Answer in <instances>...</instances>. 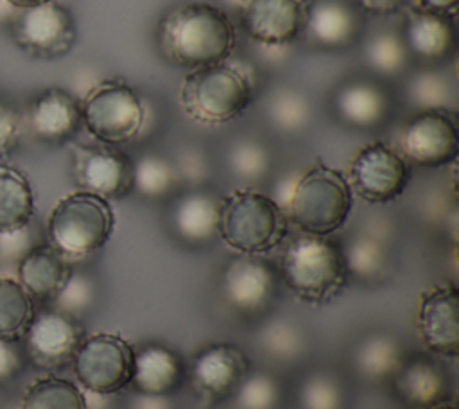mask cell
Listing matches in <instances>:
<instances>
[{
  "mask_svg": "<svg viewBox=\"0 0 459 409\" xmlns=\"http://www.w3.org/2000/svg\"><path fill=\"white\" fill-rule=\"evenodd\" d=\"M237 32L228 14L208 2L170 9L158 23V45L174 65L199 68L222 63L233 52Z\"/></svg>",
  "mask_w": 459,
  "mask_h": 409,
  "instance_id": "obj_1",
  "label": "cell"
},
{
  "mask_svg": "<svg viewBox=\"0 0 459 409\" xmlns=\"http://www.w3.org/2000/svg\"><path fill=\"white\" fill-rule=\"evenodd\" d=\"M351 203V187L342 172L317 163L298 176L283 210L303 233L326 237L346 222Z\"/></svg>",
  "mask_w": 459,
  "mask_h": 409,
  "instance_id": "obj_2",
  "label": "cell"
},
{
  "mask_svg": "<svg viewBox=\"0 0 459 409\" xmlns=\"http://www.w3.org/2000/svg\"><path fill=\"white\" fill-rule=\"evenodd\" d=\"M289 231L285 210L269 196L235 190L221 199L217 235L242 255H258L280 246Z\"/></svg>",
  "mask_w": 459,
  "mask_h": 409,
  "instance_id": "obj_3",
  "label": "cell"
},
{
  "mask_svg": "<svg viewBox=\"0 0 459 409\" xmlns=\"http://www.w3.org/2000/svg\"><path fill=\"white\" fill-rule=\"evenodd\" d=\"M348 267L342 246L328 237L303 233L281 255V278L301 300L326 301L346 283Z\"/></svg>",
  "mask_w": 459,
  "mask_h": 409,
  "instance_id": "obj_4",
  "label": "cell"
},
{
  "mask_svg": "<svg viewBox=\"0 0 459 409\" xmlns=\"http://www.w3.org/2000/svg\"><path fill=\"white\" fill-rule=\"evenodd\" d=\"M253 86L247 75L226 63L199 66L183 77L179 102L201 124H226L249 106Z\"/></svg>",
  "mask_w": 459,
  "mask_h": 409,
  "instance_id": "obj_5",
  "label": "cell"
},
{
  "mask_svg": "<svg viewBox=\"0 0 459 409\" xmlns=\"http://www.w3.org/2000/svg\"><path fill=\"white\" fill-rule=\"evenodd\" d=\"M115 213L108 199L77 190L61 197L48 213L50 244L63 257H86L100 249L111 237Z\"/></svg>",
  "mask_w": 459,
  "mask_h": 409,
  "instance_id": "obj_6",
  "label": "cell"
},
{
  "mask_svg": "<svg viewBox=\"0 0 459 409\" xmlns=\"http://www.w3.org/2000/svg\"><path fill=\"white\" fill-rule=\"evenodd\" d=\"M88 133L106 145L133 140L143 126L140 95L126 81L109 79L93 86L81 104Z\"/></svg>",
  "mask_w": 459,
  "mask_h": 409,
  "instance_id": "obj_7",
  "label": "cell"
},
{
  "mask_svg": "<svg viewBox=\"0 0 459 409\" xmlns=\"http://www.w3.org/2000/svg\"><path fill=\"white\" fill-rule=\"evenodd\" d=\"M133 362L134 348L109 332L84 337L72 359L79 384L97 395H111L131 384Z\"/></svg>",
  "mask_w": 459,
  "mask_h": 409,
  "instance_id": "obj_8",
  "label": "cell"
},
{
  "mask_svg": "<svg viewBox=\"0 0 459 409\" xmlns=\"http://www.w3.org/2000/svg\"><path fill=\"white\" fill-rule=\"evenodd\" d=\"M402 154L421 167H441L457 158L459 133L452 111H418L402 129Z\"/></svg>",
  "mask_w": 459,
  "mask_h": 409,
  "instance_id": "obj_9",
  "label": "cell"
},
{
  "mask_svg": "<svg viewBox=\"0 0 459 409\" xmlns=\"http://www.w3.org/2000/svg\"><path fill=\"white\" fill-rule=\"evenodd\" d=\"M350 179L353 190L364 201L387 203L405 190L409 165L398 151L375 142L355 154L350 165Z\"/></svg>",
  "mask_w": 459,
  "mask_h": 409,
  "instance_id": "obj_10",
  "label": "cell"
},
{
  "mask_svg": "<svg viewBox=\"0 0 459 409\" xmlns=\"http://www.w3.org/2000/svg\"><path fill=\"white\" fill-rule=\"evenodd\" d=\"M20 47L39 57H61L75 43V22L70 11L57 2H45L22 14L14 25Z\"/></svg>",
  "mask_w": 459,
  "mask_h": 409,
  "instance_id": "obj_11",
  "label": "cell"
},
{
  "mask_svg": "<svg viewBox=\"0 0 459 409\" xmlns=\"http://www.w3.org/2000/svg\"><path fill=\"white\" fill-rule=\"evenodd\" d=\"M25 352L41 368H61L72 362L84 339L77 319L59 309L36 312L25 334Z\"/></svg>",
  "mask_w": 459,
  "mask_h": 409,
  "instance_id": "obj_12",
  "label": "cell"
},
{
  "mask_svg": "<svg viewBox=\"0 0 459 409\" xmlns=\"http://www.w3.org/2000/svg\"><path fill=\"white\" fill-rule=\"evenodd\" d=\"M308 2L246 0L240 23L253 41L265 47H283L303 34Z\"/></svg>",
  "mask_w": 459,
  "mask_h": 409,
  "instance_id": "obj_13",
  "label": "cell"
},
{
  "mask_svg": "<svg viewBox=\"0 0 459 409\" xmlns=\"http://www.w3.org/2000/svg\"><path fill=\"white\" fill-rule=\"evenodd\" d=\"M134 161L109 147H77L74 152V174L82 190L104 199H120L133 190Z\"/></svg>",
  "mask_w": 459,
  "mask_h": 409,
  "instance_id": "obj_14",
  "label": "cell"
},
{
  "mask_svg": "<svg viewBox=\"0 0 459 409\" xmlns=\"http://www.w3.org/2000/svg\"><path fill=\"white\" fill-rule=\"evenodd\" d=\"M418 328L425 346L436 353H459V294L454 285H436L421 294Z\"/></svg>",
  "mask_w": 459,
  "mask_h": 409,
  "instance_id": "obj_15",
  "label": "cell"
},
{
  "mask_svg": "<svg viewBox=\"0 0 459 409\" xmlns=\"http://www.w3.org/2000/svg\"><path fill=\"white\" fill-rule=\"evenodd\" d=\"M222 292L237 310L255 312L274 298L276 271L267 260L255 255L235 257L224 267Z\"/></svg>",
  "mask_w": 459,
  "mask_h": 409,
  "instance_id": "obj_16",
  "label": "cell"
},
{
  "mask_svg": "<svg viewBox=\"0 0 459 409\" xmlns=\"http://www.w3.org/2000/svg\"><path fill=\"white\" fill-rule=\"evenodd\" d=\"M360 7L348 0H310L305 22L307 38L323 48L341 50L362 34Z\"/></svg>",
  "mask_w": 459,
  "mask_h": 409,
  "instance_id": "obj_17",
  "label": "cell"
},
{
  "mask_svg": "<svg viewBox=\"0 0 459 409\" xmlns=\"http://www.w3.org/2000/svg\"><path fill=\"white\" fill-rule=\"evenodd\" d=\"M249 373L247 357L230 343L203 348L192 361V380L199 393L221 398L238 389Z\"/></svg>",
  "mask_w": 459,
  "mask_h": 409,
  "instance_id": "obj_18",
  "label": "cell"
},
{
  "mask_svg": "<svg viewBox=\"0 0 459 409\" xmlns=\"http://www.w3.org/2000/svg\"><path fill=\"white\" fill-rule=\"evenodd\" d=\"M29 124L32 133L43 142H66L82 124L81 104L72 93L61 88H50L32 102Z\"/></svg>",
  "mask_w": 459,
  "mask_h": 409,
  "instance_id": "obj_19",
  "label": "cell"
},
{
  "mask_svg": "<svg viewBox=\"0 0 459 409\" xmlns=\"http://www.w3.org/2000/svg\"><path fill=\"white\" fill-rule=\"evenodd\" d=\"M409 54L425 61L448 57L457 45V32L452 16L411 9L405 16L402 34Z\"/></svg>",
  "mask_w": 459,
  "mask_h": 409,
  "instance_id": "obj_20",
  "label": "cell"
},
{
  "mask_svg": "<svg viewBox=\"0 0 459 409\" xmlns=\"http://www.w3.org/2000/svg\"><path fill=\"white\" fill-rule=\"evenodd\" d=\"M72 269L52 244H36L18 260V282L32 300H54Z\"/></svg>",
  "mask_w": 459,
  "mask_h": 409,
  "instance_id": "obj_21",
  "label": "cell"
},
{
  "mask_svg": "<svg viewBox=\"0 0 459 409\" xmlns=\"http://www.w3.org/2000/svg\"><path fill=\"white\" fill-rule=\"evenodd\" d=\"M185 370L179 357L165 346L147 344L134 350L131 384L140 395L169 396L183 380Z\"/></svg>",
  "mask_w": 459,
  "mask_h": 409,
  "instance_id": "obj_22",
  "label": "cell"
},
{
  "mask_svg": "<svg viewBox=\"0 0 459 409\" xmlns=\"http://www.w3.org/2000/svg\"><path fill=\"white\" fill-rule=\"evenodd\" d=\"M389 93L378 83L355 79L342 84L335 93L339 117L355 127L378 126L389 113Z\"/></svg>",
  "mask_w": 459,
  "mask_h": 409,
  "instance_id": "obj_23",
  "label": "cell"
},
{
  "mask_svg": "<svg viewBox=\"0 0 459 409\" xmlns=\"http://www.w3.org/2000/svg\"><path fill=\"white\" fill-rule=\"evenodd\" d=\"M396 389L411 404L432 407L446 402L448 377L436 362L418 357L411 359L396 370Z\"/></svg>",
  "mask_w": 459,
  "mask_h": 409,
  "instance_id": "obj_24",
  "label": "cell"
},
{
  "mask_svg": "<svg viewBox=\"0 0 459 409\" xmlns=\"http://www.w3.org/2000/svg\"><path fill=\"white\" fill-rule=\"evenodd\" d=\"M221 201L206 192H190L172 208V226L186 242H208L217 235Z\"/></svg>",
  "mask_w": 459,
  "mask_h": 409,
  "instance_id": "obj_25",
  "label": "cell"
},
{
  "mask_svg": "<svg viewBox=\"0 0 459 409\" xmlns=\"http://www.w3.org/2000/svg\"><path fill=\"white\" fill-rule=\"evenodd\" d=\"M34 213V194L27 178L7 167H0V233L29 224Z\"/></svg>",
  "mask_w": 459,
  "mask_h": 409,
  "instance_id": "obj_26",
  "label": "cell"
},
{
  "mask_svg": "<svg viewBox=\"0 0 459 409\" xmlns=\"http://www.w3.org/2000/svg\"><path fill=\"white\" fill-rule=\"evenodd\" d=\"M34 314V300L22 283L0 276V341H20Z\"/></svg>",
  "mask_w": 459,
  "mask_h": 409,
  "instance_id": "obj_27",
  "label": "cell"
},
{
  "mask_svg": "<svg viewBox=\"0 0 459 409\" xmlns=\"http://www.w3.org/2000/svg\"><path fill=\"white\" fill-rule=\"evenodd\" d=\"M22 409H88L81 389L61 377L36 379L23 393Z\"/></svg>",
  "mask_w": 459,
  "mask_h": 409,
  "instance_id": "obj_28",
  "label": "cell"
},
{
  "mask_svg": "<svg viewBox=\"0 0 459 409\" xmlns=\"http://www.w3.org/2000/svg\"><path fill=\"white\" fill-rule=\"evenodd\" d=\"M409 50L398 32L380 30L373 34L364 47V59L377 74L394 77L409 65Z\"/></svg>",
  "mask_w": 459,
  "mask_h": 409,
  "instance_id": "obj_29",
  "label": "cell"
},
{
  "mask_svg": "<svg viewBox=\"0 0 459 409\" xmlns=\"http://www.w3.org/2000/svg\"><path fill=\"white\" fill-rule=\"evenodd\" d=\"M407 100L418 111L445 109L450 111L454 88L450 81L434 70H420L407 81Z\"/></svg>",
  "mask_w": 459,
  "mask_h": 409,
  "instance_id": "obj_30",
  "label": "cell"
},
{
  "mask_svg": "<svg viewBox=\"0 0 459 409\" xmlns=\"http://www.w3.org/2000/svg\"><path fill=\"white\" fill-rule=\"evenodd\" d=\"M355 364L366 377H385L402 364L398 343L389 335H371L364 339L355 352Z\"/></svg>",
  "mask_w": 459,
  "mask_h": 409,
  "instance_id": "obj_31",
  "label": "cell"
},
{
  "mask_svg": "<svg viewBox=\"0 0 459 409\" xmlns=\"http://www.w3.org/2000/svg\"><path fill=\"white\" fill-rule=\"evenodd\" d=\"M178 181L176 167L161 156L147 154L134 161L133 190L147 197H160L170 192Z\"/></svg>",
  "mask_w": 459,
  "mask_h": 409,
  "instance_id": "obj_32",
  "label": "cell"
},
{
  "mask_svg": "<svg viewBox=\"0 0 459 409\" xmlns=\"http://www.w3.org/2000/svg\"><path fill=\"white\" fill-rule=\"evenodd\" d=\"M267 117L281 131H299L310 118V104L303 93L280 88L267 100Z\"/></svg>",
  "mask_w": 459,
  "mask_h": 409,
  "instance_id": "obj_33",
  "label": "cell"
},
{
  "mask_svg": "<svg viewBox=\"0 0 459 409\" xmlns=\"http://www.w3.org/2000/svg\"><path fill=\"white\" fill-rule=\"evenodd\" d=\"M348 273L360 278H375L385 265V249L384 246L369 237H355L346 246H342Z\"/></svg>",
  "mask_w": 459,
  "mask_h": 409,
  "instance_id": "obj_34",
  "label": "cell"
},
{
  "mask_svg": "<svg viewBox=\"0 0 459 409\" xmlns=\"http://www.w3.org/2000/svg\"><path fill=\"white\" fill-rule=\"evenodd\" d=\"M228 165L242 179H260L269 169V152L260 142L242 138L228 149Z\"/></svg>",
  "mask_w": 459,
  "mask_h": 409,
  "instance_id": "obj_35",
  "label": "cell"
},
{
  "mask_svg": "<svg viewBox=\"0 0 459 409\" xmlns=\"http://www.w3.org/2000/svg\"><path fill=\"white\" fill-rule=\"evenodd\" d=\"M260 341L267 353L278 359H292L303 348L301 332L285 319L269 321L260 332Z\"/></svg>",
  "mask_w": 459,
  "mask_h": 409,
  "instance_id": "obj_36",
  "label": "cell"
},
{
  "mask_svg": "<svg viewBox=\"0 0 459 409\" xmlns=\"http://www.w3.org/2000/svg\"><path fill=\"white\" fill-rule=\"evenodd\" d=\"M235 393L244 409H271L278 400L280 387L269 373H247Z\"/></svg>",
  "mask_w": 459,
  "mask_h": 409,
  "instance_id": "obj_37",
  "label": "cell"
},
{
  "mask_svg": "<svg viewBox=\"0 0 459 409\" xmlns=\"http://www.w3.org/2000/svg\"><path fill=\"white\" fill-rule=\"evenodd\" d=\"M301 400L307 409H337L341 393L330 375L314 373L301 387Z\"/></svg>",
  "mask_w": 459,
  "mask_h": 409,
  "instance_id": "obj_38",
  "label": "cell"
},
{
  "mask_svg": "<svg viewBox=\"0 0 459 409\" xmlns=\"http://www.w3.org/2000/svg\"><path fill=\"white\" fill-rule=\"evenodd\" d=\"M93 298V287L88 276L70 273L66 283L57 292L54 301L57 303V309L74 316L79 310H84Z\"/></svg>",
  "mask_w": 459,
  "mask_h": 409,
  "instance_id": "obj_39",
  "label": "cell"
},
{
  "mask_svg": "<svg viewBox=\"0 0 459 409\" xmlns=\"http://www.w3.org/2000/svg\"><path fill=\"white\" fill-rule=\"evenodd\" d=\"M32 248L30 244V235H29V224L13 231H4L0 233V258H22L29 249Z\"/></svg>",
  "mask_w": 459,
  "mask_h": 409,
  "instance_id": "obj_40",
  "label": "cell"
},
{
  "mask_svg": "<svg viewBox=\"0 0 459 409\" xmlns=\"http://www.w3.org/2000/svg\"><path fill=\"white\" fill-rule=\"evenodd\" d=\"M176 167L178 176H183L190 181H203L208 174V163L203 152H199L197 149H186L183 151V154L179 156V161Z\"/></svg>",
  "mask_w": 459,
  "mask_h": 409,
  "instance_id": "obj_41",
  "label": "cell"
},
{
  "mask_svg": "<svg viewBox=\"0 0 459 409\" xmlns=\"http://www.w3.org/2000/svg\"><path fill=\"white\" fill-rule=\"evenodd\" d=\"M18 142V117L13 108L0 100V156L13 151Z\"/></svg>",
  "mask_w": 459,
  "mask_h": 409,
  "instance_id": "obj_42",
  "label": "cell"
},
{
  "mask_svg": "<svg viewBox=\"0 0 459 409\" xmlns=\"http://www.w3.org/2000/svg\"><path fill=\"white\" fill-rule=\"evenodd\" d=\"M16 343L18 341H0V382L14 379L23 370V357Z\"/></svg>",
  "mask_w": 459,
  "mask_h": 409,
  "instance_id": "obj_43",
  "label": "cell"
},
{
  "mask_svg": "<svg viewBox=\"0 0 459 409\" xmlns=\"http://www.w3.org/2000/svg\"><path fill=\"white\" fill-rule=\"evenodd\" d=\"M409 0H357L360 11L371 14H393L402 9Z\"/></svg>",
  "mask_w": 459,
  "mask_h": 409,
  "instance_id": "obj_44",
  "label": "cell"
},
{
  "mask_svg": "<svg viewBox=\"0 0 459 409\" xmlns=\"http://www.w3.org/2000/svg\"><path fill=\"white\" fill-rule=\"evenodd\" d=\"M412 7L414 9H421V11H429V13H437V14H445V16H455L457 7H459V0H412Z\"/></svg>",
  "mask_w": 459,
  "mask_h": 409,
  "instance_id": "obj_45",
  "label": "cell"
},
{
  "mask_svg": "<svg viewBox=\"0 0 459 409\" xmlns=\"http://www.w3.org/2000/svg\"><path fill=\"white\" fill-rule=\"evenodd\" d=\"M4 2H7L14 9H29V7H34V5H39L45 2H52V0H4Z\"/></svg>",
  "mask_w": 459,
  "mask_h": 409,
  "instance_id": "obj_46",
  "label": "cell"
},
{
  "mask_svg": "<svg viewBox=\"0 0 459 409\" xmlns=\"http://www.w3.org/2000/svg\"><path fill=\"white\" fill-rule=\"evenodd\" d=\"M427 409H455V405L443 402V404H437V405H432V407H427Z\"/></svg>",
  "mask_w": 459,
  "mask_h": 409,
  "instance_id": "obj_47",
  "label": "cell"
}]
</instances>
